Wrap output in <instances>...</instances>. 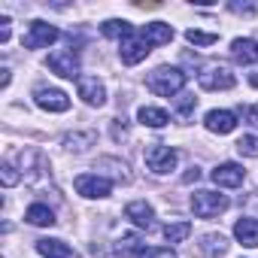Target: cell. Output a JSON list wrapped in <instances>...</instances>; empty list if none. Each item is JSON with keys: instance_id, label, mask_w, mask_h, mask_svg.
<instances>
[{"instance_id": "obj_1", "label": "cell", "mask_w": 258, "mask_h": 258, "mask_svg": "<svg viewBox=\"0 0 258 258\" xmlns=\"http://www.w3.org/2000/svg\"><path fill=\"white\" fill-rule=\"evenodd\" d=\"M146 85H149V91H155L158 97H176V94L185 88V73H182L179 67L161 64V67H155V70L149 73Z\"/></svg>"}, {"instance_id": "obj_2", "label": "cell", "mask_w": 258, "mask_h": 258, "mask_svg": "<svg viewBox=\"0 0 258 258\" xmlns=\"http://www.w3.org/2000/svg\"><path fill=\"white\" fill-rule=\"evenodd\" d=\"M143 161H146V167H149L155 176H167L170 170H176L179 152L170 149V146H164V143H155V146H149V149L143 152Z\"/></svg>"}, {"instance_id": "obj_3", "label": "cell", "mask_w": 258, "mask_h": 258, "mask_svg": "<svg viewBox=\"0 0 258 258\" xmlns=\"http://www.w3.org/2000/svg\"><path fill=\"white\" fill-rule=\"evenodd\" d=\"M228 210V198L225 195H219V191H195L191 195V213L198 216V219H216V216H222Z\"/></svg>"}, {"instance_id": "obj_4", "label": "cell", "mask_w": 258, "mask_h": 258, "mask_svg": "<svg viewBox=\"0 0 258 258\" xmlns=\"http://www.w3.org/2000/svg\"><path fill=\"white\" fill-rule=\"evenodd\" d=\"M198 82L204 91H228L237 85V76L225 64H210V67H204V73H198Z\"/></svg>"}, {"instance_id": "obj_5", "label": "cell", "mask_w": 258, "mask_h": 258, "mask_svg": "<svg viewBox=\"0 0 258 258\" xmlns=\"http://www.w3.org/2000/svg\"><path fill=\"white\" fill-rule=\"evenodd\" d=\"M46 67L52 73H58L61 79H82L79 76V55H76V49H58V52H52L49 61H46Z\"/></svg>"}, {"instance_id": "obj_6", "label": "cell", "mask_w": 258, "mask_h": 258, "mask_svg": "<svg viewBox=\"0 0 258 258\" xmlns=\"http://www.w3.org/2000/svg\"><path fill=\"white\" fill-rule=\"evenodd\" d=\"M34 103L46 112H67L70 109V97L61 88H49V85L34 88Z\"/></svg>"}, {"instance_id": "obj_7", "label": "cell", "mask_w": 258, "mask_h": 258, "mask_svg": "<svg viewBox=\"0 0 258 258\" xmlns=\"http://www.w3.org/2000/svg\"><path fill=\"white\" fill-rule=\"evenodd\" d=\"M58 37H61V31H58L55 25H49V22L37 19V22H31V28H28L25 46H28V49H46V46H52Z\"/></svg>"}, {"instance_id": "obj_8", "label": "cell", "mask_w": 258, "mask_h": 258, "mask_svg": "<svg viewBox=\"0 0 258 258\" xmlns=\"http://www.w3.org/2000/svg\"><path fill=\"white\" fill-rule=\"evenodd\" d=\"M76 191L82 195V198H91V201H97V198H109V191H112V182L106 179V176H97V173H82V176H76Z\"/></svg>"}, {"instance_id": "obj_9", "label": "cell", "mask_w": 258, "mask_h": 258, "mask_svg": "<svg viewBox=\"0 0 258 258\" xmlns=\"http://www.w3.org/2000/svg\"><path fill=\"white\" fill-rule=\"evenodd\" d=\"M149 52H152V46H149L143 37H137V34H131L127 40L118 43V58H121V64H127V67H134V64L146 61Z\"/></svg>"}, {"instance_id": "obj_10", "label": "cell", "mask_w": 258, "mask_h": 258, "mask_svg": "<svg viewBox=\"0 0 258 258\" xmlns=\"http://www.w3.org/2000/svg\"><path fill=\"white\" fill-rule=\"evenodd\" d=\"M210 176H213V182H216L219 188H237V185H243L246 170H243L237 161H225V164H219Z\"/></svg>"}, {"instance_id": "obj_11", "label": "cell", "mask_w": 258, "mask_h": 258, "mask_svg": "<svg viewBox=\"0 0 258 258\" xmlns=\"http://www.w3.org/2000/svg\"><path fill=\"white\" fill-rule=\"evenodd\" d=\"M204 124H207V131H213V134H231L237 127V115L231 109H210L204 115Z\"/></svg>"}, {"instance_id": "obj_12", "label": "cell", "mask_w": 258, "mask_h": 258, "mask_svg": "<svg viewBox=\"0 0 258 258\" xmlns=\"http://www.w3.org/2000/svg\"><path fill=\"white\" fill-rule=\"evenodd\" d=\"M79 97L88 103V106H103L106 103V88L97 76H82L79 79Z\"/></svg>"}, {"instance_id": "obj_13", "label": "cell", "mask_w": 258, "mask_h": 258, "mask_svg": "<svg viewBox=\"0 0 258 258\" xmlns=\"http://www.w3.org/2000/svg\"><path fill=\"white\" fill-rule=\"evenodd\" d=\"M231 55H234V61L243 64V67L258 64V43H255L252 37H237V40L231 43Z\"/></svg>"}, {"instance_id": "obj_14", "label": "cell", "mask_w": 258, "mask_h": 258, "mask_svg": "<svg viewBox=\"0 0 258 258\" xmlns=\"http://www.w3.org/2000/svg\"><path fill=\"white\" fill-rule=\"evenodd\" d=\"M140 37H143L149 46H164V43L173 40V28H170L167 22H149V25H143Z\"/></svg>"}, {"instance_id": "obj_15", "label": "cell", "mask_w": 258, "mask_h": 258, "mask_svg": "<svg viewBox=\"0 0 258 258\" xmlns=\"http://www.w3.org/2000/svg\"><path fill=\"white\" fill-rule=\"evenodd\" d=\"M124 216L131 219L137 228H152V222H155V210L146 201H131V204L124 207Z\"/></svg>"}, {"instance_id": "obj_16", "label": "cell", "mask_w": 258, "mask_h": 258, "mask_svg": "<svg viewBox=\"0 0 258 258\" xmlns=\"http://www.w3.org/2000/svg\"><path fill=\"white\" fill-rule=\"evenodd\" d=\"M234 237L246 246V249H255L258 246V219H237V225H234Z\"/></svg>"}, {"instance_id": "obj_17", "label": "cell", "mask_w": 258, "mask_h": 258, "mask_svg": "<svg viewBox=\"0 0 258 258\" xmlns=\"http://www.w3.org/2000/svg\"><path fill=\"white\" fill-rule=\"evenodd\" d=\"M37 252L43 258H76V252L64 243V240H37Z\"/></svg>"}, {"instance_id": "obj_18", "label": "cell", "mask_w": 258, "mask_h": 258, "mask_svg": "<svg viewBox=\"0 0 258 258\" xmlns=\"http://www.w3.org/2000/svg\"><path fill=\"white\" fill-rule=\"evenodd\" d=\"M115 255L118 258H140V255H146V243L137 234H124L115 246Z\"/></svg>"}, {"instance_id": "obj_19", "label": "cell", "mask_w": 258, "mask_h": 258, "mask_svg": "<svg viewBox=\"0 0 258 258\" xmlns=\"http://www.w3.org/2000/svg\"><path fill=\"white\" fill-rule=\"evenodd\" d=\"M137 118H140V124H146V127H164V124L170 121L167 109H161V106H140V109H137Z\"/></svg>"}, {"instance_id": "obj_20", "label": "cell", "mask_w": 258, "mask_h": 258, "mask_svg": "<svg viewBox=\"0 0 258 258\" xmlns=\"http://www.w3.org/2000/svg\"><path fill=\"white\" fill-rule=\"evenodd\" d=\"M25 219H28L31 225H37V228H52V225H55V213H52L46 204H31L28 213H25Z\"/></svg>"}, {"instance_id": "obj_21", "label": "cell", "mask_w": 258, "mask_h": 258, "mask_svg": "<svg viewBox=\"0 0 258 258\" xmlns=\"http://www.w3.org/2000/svg\"><path fill=\"white\" fill-rule=\"evenodd\" d=\"M100 31H103V37H112V40H127L134 34V28H131V22H124V19H109V22H103L100 25Z\"/></svg>"}, {"instance_id": "obj_22", "label": "cell", "mask_w": 258, "mask_h": 258, "mask_svg": "<svg viewBox=\"0 0 258 258\" xmlns=\"http://www.w3.org/2000/svg\"><path fill=\"white\" fill-rule=\"evenodd\" d=\"M94 140H97L94 131H82V134H67L61 143H64L67 152H85L88 146H94Z\"/></svg>"}, {"instance_id": "obj_23", "label": "cell", "mask_w": 258, "mask_h": 258, "mask_svg": "<svg viewBox=\"0 0 258 258\" xmlns=\"http://www.w3.org/2000/svg\"><path fill=\"white\" fill-rule=\"evenodd\" d=\"M201 249H204L207 255H213V258H222V255L228 252V240H225L222 234H207V237L201 240Z\"/></svg>"}, {"instance_id": "obj_24", "label": "cell", "mask_w": 258, "mask_h": 258, "mask_svg": "<svg viewBox=\"0 0 258 258\" xmlns=\"http://www.w3.org/2000/svg\"><path fill=\"white\" fill-rule=\"evenodd\" d=\"M188 234H191L188 222H170V225H164V240L167 243H182V240H188Z\"/></svg>"}, {"instance_id": "obj_25", "label": "cell", "mask_w": 258, "mask_h": 258, "mask_svg": "<svg viewBox=\"0 0 258 258\" xmlns=\"http://www.w3.org/2000/svg\"><path fill=\"white\" fill-rule=\"evenodd\" d=\"M237 152H240L243 158H258V137L243 134V137L237 140Z\"/></svg>"}, {"instance_id": "obj_26", "label": "cell", "mask_w": 258, "mask_h": 258, "mask_svg": "<svg viewBox=\"0 0 258 258\" xmlns=\"http://www.w3.org/2000/svg\"><path fill=\"white\" fill-rule=\"evenodd\" d=\"M185 40L191 43V46H213L216 40H219V34H207V31H185Z\"/></svg>"}, {"instance_id": "obj_27", "label": "cell", "mask_w": 258, "mask_h": 258, "mask_svg": "<svg viewBox=\"0 0 258 258\" xmlns=\"http://www.w3.org/2000/svg\"><path fill=\"white\" fill-rule=\"evenodd\" d=\"M0 179H4L7 188H13V185L19 182V173H16V167H13L10 161H4V167H0Z\"/></svg>"}, {"instance_id": "obj_28", "label": "cell", "mask_w": 258, "mask_h": 258, "mask_svg": "<svg viewBox=\"0 0 258 258\" xmlns=\"http://www.w3.org/2000/svg\"><path fill=\"white\" fill-rule=\"evenodd\" d=\"M10 16H0V43H10Z\"/></svg>"}, {"instance_id": "obj_29", "label": "cell", "mask_w": 258, "mask_h": 258, "mask_svg": "<svg viewBox=\"0 0 258 258\" xmlns=\"http://www.w3.org/2000/svg\"><path fill=\"white\" fill-rule=\"evenodd\" d=\"M231 13H237V16H255V7L252 4H231Z\"/></svg>"}, {"instance_id": "obj_30", "label": "cell", "mask_w": 258, "mask_h": 258, "mask_svg": "<svg viewBox=\"0 0 258 258\" xmlns=\"http://www.w3.org/2000/svg\"><path fill=\"white\" fill-rule=\"evenodd\" d=\"M127 134V127H124V118H112V137L115 140H121Z\"/></svg>"}, {"instance_id": "obj_31", "label": "cell", "mask_w": 258, "mask_h": 258, "mask_svg": "<svg viewBox=\"0 0 258 258\" xmlns=\"http://www.w3.org/2000/svg\"><path fill=\"white\" fill-rule=\"evenodd\" d=\"M191 109H195V97H188V94H182V103H179V115L185 118V115H188Z\"/></svg>"}, {"instance_id": "obj_32", "label": "cell", "mask_w": 258, "mask_h": 258, "mask_svg": "<svg viewBox=\"0 0 258 258\" xmlns=\"http://www.w3.org/2000/svg\"><path fill=\"white\" fill-rule=\"evenodd\" d=\"M146 258H176V252L173 249H152V252H146Z\"/></svg>"}, {"instance_id": "obj_33", "label": "cell", "mask_w": 258, "mask_h": 258, "mask_svg": "<svg viewBox=\"0 0 258 258\" xmlns=\"http://www.w3.org/2000/svg\"><path fill=\"white\" fill-rule=\"evenodd\" d=\"M246 121H249V124H252V127H258V103H255V106H249V109H246Z\"/></svg>"}, {"instance_id": "obj_34", "label": "cell", "mask_w": 258, "mask_h": 258, "mask_svg": "<svg viewBox=\"0 0 258 258\" xmlns=\"http://www.w3.org/2000/svg\"><path fill=\"white\" fill-rule=\"evenodd\" d=\"M198 179H201V170H198V167H191V170L182 176V182H198Z\"/></svg>"}, {"instance_id": "obj_35", "label": "cell", "mask_w": 258, "mask_h": 258, "mask_svg": "<svg viewBox=\"0 0 258 258\" xmlns=\"http://www.w3.org/2000/svg\"><path fill=\"white\" fill-rule=\"evenodd\" d=\"M0 73H4V76H0V88H7V85H10V79H13V76H10V70H0Z\"/></svg>"}]
</instances>
